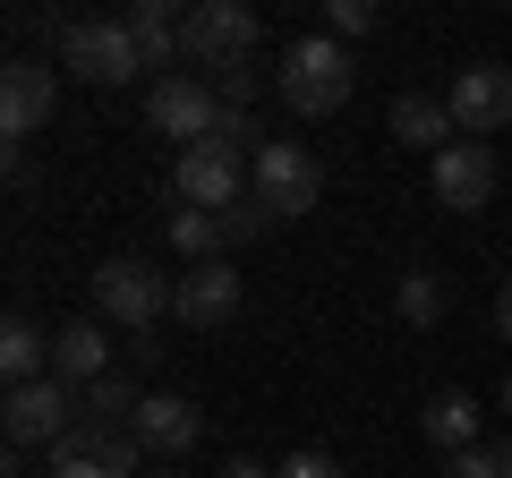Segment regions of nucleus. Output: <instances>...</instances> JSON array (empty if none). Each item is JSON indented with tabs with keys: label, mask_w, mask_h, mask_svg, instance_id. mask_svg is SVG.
Returning <instances> with one entry per match:
<instances>
[{
	"label": "nucleus",
	"mask_w": 512,
	"mask_h": 478,
	"mask_svg": "<svg viewBox=\"0 0 512 478\" xmlns=\"http://www.w3.org/2000/svg\"><path fill=\"white\" fill-rule=\"evenodd\" d=\"M282 103L299 111V120H325V111L350 103V52L333 35H299L291 52H282Z\"/></svg>",
	"instance_id": "f257e3e1"
},
{
	"label": "nucleus",
	"mask_w": 512,
	"mask_h": 478,
	"mask_svg": "<svg viewBox=\"0 0 512 478\" xmlns=\"http://www.w3.org/2000/svg\"><path fill=\"white\" fill-rule=\"evenodd\" d=\"M171 291H180V282H163L154 265L111 257L103 274H94V316H103V325H120V333H154V325L171 316Z\"/></svg>",
	"instance_id": "f03ea898"
},
{
	"label": "nucleus",
	"mask_w": 512,
	"mask_h": 478,
	"mask_svg": "<svg viewBox=\"0 0 512 478\" xmlns=\"http://www.w3.org/2000/svg\"><path fill=\"white\" fill-rule=\"evenodd\" d=\"M180 52L197 60V69H248L256 60V9H239V0H197V9H180Z\"/></svg>",
	"instance_id": "7ed1b4c3"
},
{
	"label": "nucleus",
	"mask_w": 512,
	"mask_h": 478,
	"mask_svg": "<svg viewBox=\"0 0 512 478\" xmlns=\"http://www.w3.org/2000/svg\"><path fill=\"white\" fill-rule=\"evenodd\" d=\"M60 69H77L86 86H128L146 69V52H137V35L120 18H69L60 26Z\"/></svg>",
	"instance_id": "20e7f679"
},
{
	"label": "nucleus",
	"mask_w": 512,
	"mask_h": 478,
	"mask_svg": "<svg viewBox=\"0 0 512 478\" xmlns=\"http://www.w3.org/2000/svg\"><path fill=\"white\" fill-rule=\"evenodd\" d=\"M171 188H180V205H197V214H231V205H248L256 163L231 154V146H188L180 171H171Z\"/></svg>",
	"instance_id": "39448f33"
},
{
	"label": "nucleus",
	"mask_w": 512,
	"mask_h": 478,
	"mask_svg": "<svg viewBox=\"0 0 512 478\" xmlns=\"http://www.w3.org/2000/svg\"><path fill=\"white\" fill-rule=\"evenodd\" d=\"M325 197V171H316V154L299 146V137H265L256 146V205L265 214H308V205Z\"/></svg>",
	"instance_id": "423d86ee"
},
{
	"label": "nucleus",
	"mask_w": 512,
	"mask_h": 478,
	"mask_svg": "<svg viewBox=\"0 0 512 478\" xmlns=\"http://www.w3.org/2000/svg\"><path fill=\"white\" fill-rule=\"evenodd\" d=\"M77 419H86V393H69L60 376H43V385H18V393H9V410H0V427H9V453L60 444Z\"/></svg>",
	"instance_id": "0eeeda50"
},
{
	"label": "nucleus",
	"mask_w": 512,
	"mask_h": 478,
	"mask_svg": "<svg viewBox=\"0 0 512 478\" xmlns=\"http://www.w3.org/2000/svg\"><path fill=\"white\" fill-rule=\"evenodd\" d=\"M146 120L163 137H180V154L188 146H214V129H222V94L205 86V77H154V94H146Z\"/></svg>",
	"instance_id": "6e6552de"
},
{
	"label": "nucleus",
	"mask_w": 512,
	"mask_h": 478,
	"mask_svg": "<svg viewBox=\"0 0 512 478\" xmlns=\"http://www.w3.org/2000/svg\"><path fill=\"white\" fill-rule=\"evenodd\" d=\"M444 111H453V129H461V137L504 129V120H512V69H504V60H470V69H453Z\"/></svg>",
	"instance_id": "1a4fd4ad"
},
{
	"label": "nucleus",
	"mask_w": 512,
	"mask_h": 478,
	"mask_svg": "<svg viewBox=\"0 0 512 478\" xmlns=\"http://www.w3.org/2000/svg\"><path fill=\"white\" fill-rule=\"evenodd\" d=\"M52 111H60V69H43V60H9L0 69V137L52 129Z\"/></svg>",
	"instance_id": "9d476101"
},
{
	"label": "nucleus",
	"mask_w": 512,
	"mask_h": 478,
	"mask_svg": "<svg viewBox=\"0 0 512 478\" xmlns=\"http://www.w3.org/2000/svg\"><path fill=\"white\" fill-rule=\"evenodd\" d=\"M137 436H146L154 461H188L205 436V410L188 402V393H146V410H137Z\"/></svg>",
	"instance_id": "9b49d317"
},
{
	"label": "nucleus",
	"mask_w": 512,
	"mask_h": 478,
	"mask_svg": "<svg viewBox=\"0 0 512 478\" xmlns=\"http://www.w3.org/2000/svg\"><path fill=\"white\" fill-rule=\"evenodd\" d=\"M436 197L453 205V214H487V197H495V154L478 146V137H461V146L436 154Z\"/></svg>",
	"instance_id": "f8f14e48"
},
{
	"label": "nucleus",
	"mask_w": 512,
	"mask_h": 478,
	"mask_svg": "<svg viewBox=\"0 0 512 478\" xmlns=\"http://www.w3.org/2000/svg\"><path fill=\"white\" fill-rule=\"evenodd\" d=\"M52 376H60L69 393H86V385H103V376H111V333H103V316H77V325L52 333Z\"/></svg>",
	"instance_id": "ddd939ff"
},
{
	"label": "nucleus",
	"mask_w": 512,
	"mask_h": 478,
	"mask_svg": "<svg viewBox=\"0 0 512 478\" xmlns=\"http://www.w3.org/2000/svg\"><path fill=\"white\" fill-rule=\"evenodd\" d=\"M171 316H180V325H231L239 316V274L231 265H188L180 274V291H171Z\"/></svg>",
	"instance_id": "4468645a"
},
{
	"label": "nucleus",
	"mask_w": 512,
	"mask_h": 478,
	"mask_svg": "<svg viewBox=\"0 0 512 478\" xmlns=\"http://www.w3.org/2000/svg\"><path fill=\"white\" fill-rule=\"evenodd\" d=\"M120 26L137 35V52H146V69H163V77H180V9L171 0H128L120 9Z\"/></svg>",
	"instance_id": "2eb2a0df"
},
{
	"label": "nucleus",
	"mask_w": 512,
	"mask_h": 478,
	"mask_svg": "<svg viewBox=\"0 0 512 478\" xmlns=\"http://www.w3.org/2000/svg\"><path fill=\"white\" fill-rule=\"evenodd\" d=\"M384 129L402 137V146H427V154L461 146V129H453V111H444V94H393V111H384Z\"/></svg>",
	"instance_id": "dca6fc26"
},
{
	"label": "nucleus",
	"mask_w": 512,
	"mask_h": 478,
	"mask_svg": "<svg viewBox=\"0 0 512 478\" xmlns=\"http://www.w3.org/2000/svg\"><path fill=\"white\" fill-rule=\"evenodd\" d=\"M0 376H9V393L52 376V333H43L35 316H9V325H0Z\"/></svg>",
	"instance_id": "f3484780"
},
{
	"label": "nucleus",
	"mask_w": 512,
	"mask_h": 478,
	"mask_svg": "<svg viewBox=\"0 0 512 478\" xmlns=\"http://www.w3.org/2000/svg\"><path fill=\"white\" fill-rule=\"evenodd\" d=\"M419 427H427V444H444V453H470L478 444V402L470 393H436V402L419 410Z\"/></svg>",
	"instance_id": "a211bd4d"
},
{
	"label": "nucleus",
	"mask_w": 512,
	"mask_h": 478,
	"mask_svg": "<svg viewBox=\"0 0 512 478\" xmlns=\"http://www.w3.org/2000/svg\"><path fill=\"white\" fill-rule=\"evenodd\" d=\"M171 248H180L188 265H214L222 248H231V222H222V214H197V205H180V214H171Z\"/></svg>",
	"instance_id": "6ab92c4d"
},
{
	"label": "nucleus",
	"mask_w": 512,
	"mask_h": 478,
	"mask_svg": "<svg viewBox=\"0 0 512 478\" xmlns=\"http://www.w3.org/2000/svg\"><path fill=\"white\" fill-rule=\"evenodd\" d=\"M393 308H402V325H444V282L436 274H402V282H393Z\"/></svg>",
	"instance_id": "aec40b11"
},
{
	"label": "nucleus",
	"mask_w": 512,
	"mask_h": 478,
	"mask_svg": "<svg viewBox=\"0 0 512 478\" xmlns=\"http://www.w3.org/2000/svg\"><path fill=\"white\" fill-rule=\"evenodd\" d=\"M137 410H146V393L128 385V376H103V385H86V419H111V427H137Z\"/></svg>",
	"instance_id": "412c9836"
},
{
	"label": "nucleus",
	"mask_w": 512,
	"mask_h": 478,
	"mask_svg": "<svg viewBox=\"0 0 512 478\" xmlns=\"http://www.w3.org/2000/svg\"><path fill=\"white\" fill-rule=\"evenodd\" d=\"M444 478H512V444H470V453H453Z\"/></svg>",
	"instance_id": "4be33fe9"
},
{
	"label": "nucleus",
	"mask_w": 512,
	"mask_h": 478,
	"mask_svg": "<svg viewBox=\"0 0 512 478\" xmlns=\"http://www.w3.org/2000/svg\"><path fill=\"white\" fill-rule=\"evenodd\" d=\"M367 26H376V9H367V0H325V35H333V43H359Z\"/></svg>",
	"instance_id": "5701e85b"
},
{
	"label": "nucleus",
	"mask_w": 512,
	"mask_h": 478,
	"mask_svg": "<svg viewBox=\"0 0 512 478\" xmlns=\"http://www.w3.org/2000/svg\"><path fill=\"white\" fill-rule=\"evenodd\" d=\"M52 478H111L94 453H77V444H52Z\"/></svg>",
	"instance_id": "b1692460"
},
{
	"label": "nucleus",
	"mask_w": 512,
	"mask_h": 478,
	"mask_svg": "<svg viewBox=\"0 0 512 478\" xmlns=\"http://www.w3.org/2000/svg\"><path fill=\"white\" fill-rule=\"evenodd\" d=\"M214 146L248 154V146H256V111H222V129H214Z\"/></svg>",
	"instance_id": "393cba45"
},
{
	"label": "nucleus",
	"mask_w": 512,
	"mask_h": 478,
	"mask_svg": "<svg viewBox=\"0 0 512 478\" xmlns=\"http://www.w3.org/2000/svg\"><path fill=\"white\" fill-rule=\"evenodd\" d=\"M274 478H342V461H333V453H291Z\"/></svg>",
	"instance_id": "a878e982"
},
{
	"label": "nucleus",
	"mask_w": 512,
	"mask_h": 478,
	"mask_svg": "<svg viewBox=\"0 0 512 478\" xmlns=\"http://www.w3.org/2000/svg\"><path fill=\"white\" fill-rule=\"evenodd\" d=\"M222 478H274V470H265V461H248V453H239V461H222Z\"/></svg>",
	"instance_id": "bb28decb"
},
{
	"label": "nucleus",
	"mask_w": 512,
	"mask_h": 478,
	"mask_svg": "<svg viewBox=\"0 0 512 478\" xmlns=\"http://www.w3.org/2000/svg\"><path fill=\"white\" fill-rule=\"evenodd\" d=\"M495 333H504V342H512V282H504V291H495Z\"/></svg>",
	"instance_id": "cd10ccee"
},
{
	"label": "nucleus",
	"mask_w": 512,
	"mask_h": 478,
	"mask_svg": "<svg viewBox=\"0 0 512 478\" xmlns=\"http://www.w3.org/2000/svg\"><path fill=\"white\" fill-rule=\"evenodd\" d=\"M504 419H512V376H504Z\"/></svg>",
	"instance_id": "c85d7f7f"
},
{
	"label": "nucleus",
	"mask_w": 512,
	"mask_h": 478,
	"mask_svg": "<svg viewBox=\"0 0 512 478\" xmlns=\"http://www.w3.org/2000/svg\"><path fill=\"white\" fill-rule=\"evenodd\" d=\"M146 478H180V470H146Z\"/></svg>",
	"instance_id": "c756f323"
}]
</instances>
